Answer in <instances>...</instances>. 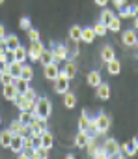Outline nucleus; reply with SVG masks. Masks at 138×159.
Instances as JSON below:
<instances>
[{
    "label": "nucleus",
    "instance_id": "nucleus-1",
    "mask_svg": "<svg viewBox=\"0 0 138 159\" xmlns=\"http://www.w3.org/2000/svg\"><path fill=\"white\" fill-rule=\"evenodd\" d=\"M34 112L39 116V118H49L50 112H52V103L49 98H37L36 99V105H34Z\"/></svg>",
    "mask_w": 138,
    "mask_h": 159
},
{
    "label": "nucleus",
    "instance_id": "nucleus-2",
    "mask_svg": "<svg viewBox=\"0 0 138 159\" xmlns=\"http://www.w3.org/2000/svg\"><path fill=\"white\" fill-rule=\"evenodd\" d=\"M69 90V77L60 69V75L54 79V92L56 94H65Z\"/></svg>",
    "mask_w": 138,
    "mask_h": 159
},
{
    "label": "nucleus",
    "instance_id": "nucleus-3",
    "mask_svg": "<svg viewBox=\"0 0 138 159\" xmlns=\"http://www.w3.org/2000/svg\"><path fill=\"white\" fill-rule=\"evenodd\" d=\"M45 51V47H43V43L37 39V41H30V47H28V58L32 60V62H39V56H41V52Z\"/></svg>",
    "mask_w": 138,
    "mask_h": 159
},
{
    "label": "nucleus",
    "instance_id": "nucleus-4",
    "mask_svg": "<svg viewBox=\"0 0 138 159\" xmlns=\"http://www.w3.org/2000/svg\"><path fill=\"white\" fill-rule=\"evenodd\" d=\"M93 124L99 129V135H105L108 131V127H110V116H106L105 112H101V114H97L93 118Z\"/></svg>",
    "mask_w": 138,
    "mask_h": 159
},
{
    "label": "nucleus",
    "instance_id": "nucleus-5",
    "mask_svg": "<svg viewBox=\"0 0 138 159\" xmlns=\"http://www.w3.org/2000/svg\"><path fill=\"white\" fill-rule=\"evenodd\" d=\"M105 150H106V153H108V157H116L119 152H121V144L116 140V139H106L103 144H101Z\"/></svg>",
    "mask_w": 138,
    "mask_h": 159
},
{
    "label": "nucleus",
    "instance_id": "nucleus-6",
    "mask_svg": "<svg viewBox=\"0 0 138 159\" xmlns=\"http://www.w3.org/2000/svg\"><path fill=\"white\" fill-rule=\"evenodd\" d=\"M50 51H52V54H54V62H60V60H67V58H69L67 45H63V43H56Z\"/></svg>",
    "mask_w": 138,
    "mask_h": 159
},
{
    "label": "nucleus",
    "instance_id": "nucleus-7",
    "mask_svg": "<svg viewBox=\"0 0 138 159\" xmlns=\"http://www.w3.org/2000/svg\"><path fill=\"white\" fill-rule=\"evenodd\" d=\"M13 103L17 105V109H19V111H34V105H36V101L26 99L23 94H17V96H15V99H13Z\"/></svg>",
    "mask_w": 138,
    "mask_h": 159
},
{
    "label": "nucleus",
    "instance_id": "nucleus-8",
    "mask_svg": "<svg viewBox=\"0 0 138 159\" xmlns=\"http://www.w3.org/2000/svg\"><path fill=\"white\" fill-rule=\"evenodd\" d=\"M43 75H45V79H49V81H54V79L60 75V66H58V62H50V64L43 66Z\"/></svg>",
    "mask_w": 138,
    "mask_h": 159
},
{
    "label": "nucleus",
    "instance_id": "nucleus-9",
    "mask_svg": "<svg viewBox=\"0 0 138 159\" xmlns=\"http://www.w3.org/2000/svg\"><path fill=\"white\" fill-rule=\"evenodd\" d=\"M136 32L132 30V28H129V30H125L123 34H121V41H123V45H127V47H132V45H136Z\"/></svg>",
    "mask_w": 138,
    "mask_h": 159
},
{
    "label": "nucleus",
    "instance_id": "nucleus-10",
    "mask_svg": "<svg viewBox=\"0 0 138 159\" xmlns=\"http://www.w3.org/2000/svg\"><path fill=\"white\" fill-rule=\"evenodd\" d=\"M97 90H95V96H97V99H103V101H106L108 98H110V84L108 83H101L99 86H95Z\"/></svg>",
    "mask_w": 138,
    "mask_h": 159
},
{
    "label": "nucleus",
    "instance_id": "nucleus-11",
    "mask_svg": "<svg viewBox=\"0 0 138 159\" xmlns=\"http://www.w3.org/2000/svg\"><path fill=\"white\" fill-rule=\"evenodd\" d=\"M92 124H93V118H92V116H90V112L84 109V111H82V114H80V120H79V131H86Z\"/></svg>",
    "mask_w": 138,
    "mask_h": 159
},
{
    "label": "nucleus",
    "instance_id": "nucleus-12",
    "mask_svg": "<svg viewBox=\"0 0 138 159\" xmlns=\"http://www.w3.org/2000/svg\"><path fill=\"white\" fill-rule=\"evenodd\" d=\"M19 92H17V88H15V84L13 83H10V84H4L2 86V96L6 98V99H15V96H17Z\"/></svg>",
    "mask_w": 138,
    "mask_h": 159
},
{
    "label": "nucleus",
    "instance_id": "nucleus-13",
    "mask_svg": "<svg viewBox=\"0 0 138 159\" xmlns=\"http://www.w3.org/2000/svg\"><path fill=\"white\" fill-rule=\"evenodd\" d=\"M23 148H24V146H23V135H13L11 144H10V150H11L13 153H21Z\"/></svg>",
    "mask_w": 138,
    "mask_h": 159
},
{
    "label": "nucleus",
    "instance_id": "nucleus-14",
    "mask_svg": "<svg viewBox=\"0 0 138 159\" xmlns=\"http://www.w3.org/2000/svg\"><path fill=\"white\" fill-rule=\"evenodd\" d=\"M13 84H15V88H17L19 94H24V90L30 86V81H26V79H23V77L19 75V77L13 79Z\"/></svg>",
    "mask_w": 138,
    "mask_h": 159
},
{
    "label": "nucleus",
    "instance_id": "nucleus-15",
    "mask_svg": "<svg viewBox=\"0 0 138 159\" xmlns=\"http://www.w3.org/2000/svg\"><path fill=\"white\" fill-rule=\"evenodd\" d=\"M4 43H6V49L8 51H15L21 43H19V38L15 36V34H10V36H6L4 38Z\"/></svg>",
    "mask_w": 138,
    "mask_h": 159
},
{
    "label": "nucleus",
    "instance_id": "nucleus-16",
    "mask_svg": "<svg viewBox=\"0 0 138 159\" xmlns=\"http://www.w3.org/2000/svg\"><path fill=\"white\" fill-rule=\"evenodd\" d=\"M28 58V49L26 47H23V45H19L15 51H13V60H17V62H23L24 64V60Z\"/></svg>",
    "mask_w": 138,
    "mask_h": 159
},
{
    "label": "nucleus",
    "instance_id": "nucleus-17",
    "mask_svg": "<svg viewBox=\"0 0 138 159\" xmlns=\"http://www.w3.org/2000/svg\"><path fill=\"white\" fill-rule=\"evenodd\" d=\"M11 139H13V133H11L10 129L0 131V144H2V148H10V144H11Z\"/></svg>",
    "mask_w": 138,
    "mask_h": 159
},
{
    "label": "nucleus",
    "instance_id": "nucleus-18",
    "mask_svg": "<svg viewBox=\"0 0 138 159\" xmlns=\"http://www.w3.org/2000/svg\"><path fill=\"white\" fill-rule=\"evenodd\" d=\"M62 71H63L69 79H73V77H77V64H75L73 60H67V62H65V67H63Z\"/></svg>",
    "mask_w": 138,
    "mask_h": 159
},
{
    "label": "nucleus",
    "instance_id": "nucleus-19",
    "mask_svg": "<svg viewBox=\"0 0 138 159\" xmlns=\"http://www.w3.org/2000/svg\"><path fill=\"white\" fill-rule=\"evenodd\" d=\"M86 81H88V84L90 86H99L103 81H101V73L99 71H90L88 73V77H86Z\"/></svg>",
    "mask_w": 138,
    "mask_h": 159
},
{
    "label": "nucleus",
    "instance_id": "nucleus-20",
    "mask_svg": "<svg viewBox=\"0 0 138 159\" xmlns=\"http://www.w3.org/2000/svg\"><path fill=\"white\" fill-rule=\"evenodd\" d=\"M101 58H103V62H105V64H106V62H110L112 58H116L114 49H112L110 45H105V47L101 49Z\"/></svg>",
    "mask_w": 138,
    "mask_h": 159
},
{
    "label": "nucleus",
    "instance_id": "nucleus-21",
    "mask_svg": "<svg viewBox=\"0 0 138 159\" xmlns=\"http://www.w3.org/2000/svg\"><path fill=\"white\" fill-rule=\"evenodd\" d=\"M21 69H23V62H17V60L8 62V71H10L13 77H19V75H21Z\"/></svg>",
    "mask_w": 138,
    "mask_h": 159
},
{
    "label": "nucleus",
    "instance_id": "nucleus-22",
    "mask_svg": "<svg viewBox=\"0 0 138 159\" xmlns=\"http://www.w3.org/2000/svg\"><path fill=\"white\" fill-rule=\"evenodd\" d=\"M106 69H108L110 75H118V73L121 71V62L116 60V58H112L110 62H106Z\"/></svg>",
    "mask_w": 138,
    "mask_h": 159
},
{
    "label": "nucleus",
    "instance_id": "nucleus-23",
    "mask_svg": "<svg viewBox=\"0 0 138 159\" xmlns=\"http://www.w3.org/2000/svg\"><path fill=\"white\" fill-rule=\"evenodd\" d=\"M52 144H54V137H52V133H50V131H47V129H45V131L41 133V146H45V148H49V150H50V148H52Z\"/></svg>",
    "mask_w": 138,
    "mask_h": 159
},
{
    "label": "nucleus",
    "instance_id": "nucleus-24",
    "mask_svg": "<svg viewBox=\"0 0 138 159\" xmlns=\"http://www.w3.org/2000/svg\"><path fill=\"white\" fill-rule=\"evenodd\" d=\"M88 133L86 131H79L77 133V137H75V146L77 148H86V144H88Z\"/></svg>",
    "mask_w": 138,
    "mask_h": 159
},
{
    "label": "nucleus",
    "instance_id": "nucleus-25",
    "mask_svg": "<svg viewBox=\"0 0 138 159\" xmlns=\"http://www.w3.org/2000/svg\"><path fill=\"white\" fill-rule=\"evenodd\" d=\"M63 105H65L67 109H73V107L77 105V96H75L73 92L67 90V92L63 94Z\"/></svg>",
    "mask_w": 138,
    "mask_h": 159
},
{
    "label": "nucleus",
    "instance_id": "nucleus-26",
    "mask_svg": "<svg viewBox=\"0 0 138 159\" xmlns=\"http://www.w3.org/2000/svg\"><path fill=\"white\" fill-rule=\"evenodd\" d=\"M80 36H82V28H80V26L73 25L71 28H69V39H71V41L79 43V41H80Z\"/></svg>",
    "mask_w": 138,
    "mask_h": 159
},
{
    "label": "nucleus",
    "instance_id": "nucleus-27",
    "mask_svg": "<svg viewBox=\"0 0 138 159\" xmlns=\"http://www.w3.org/2000/svg\"><path fill=\"white\" fill-rule=\"evenodd\" d=\"M93 39H95V32H93V28H92V26H86V28H82V36H80V41L92 43Z\"/></svg>",
    "mask_w": 138,
    "mask_h": 159
},
{
    "label": "nucleus",
    "instance_id": "nucleus-28",
    "mask_svg": "<svg viewBox=\"0 0 138 159\" xmlns=\"http://www.w3.org/2000/svg\"><path fill=\"white\" fill-rule=\"evenodd\" d=\"M34 159H47L49 157V148H45V146H34V155H32Z\"/></svg>",
    "mask_w": 138,
    "mask_h": 159
},
{
    "label": "nucleus",
    "instance_id": "nucleus-29",
    "mask_svg": "<svg viewBox=\"0 0 138 159\" xmlns=\"http://www.w3.org/2000/svg\"><path fill=\"white\" fill-rule=\"evenodd\" d=\"M106 28L110 30V32H119V28H121V19L119 17H112L110 21H108V25H106Z\"/></svg>",
    "mask_w": 138,
    "mask_h": 159
},
{
    "label": "nucleus",
    "instance_id": "nucleus-30",
    "mask_svg": "<svg viewBox=\"0 0 138 159\" xmlns=\"http://www.w3.org/2000/svg\"><path fill=\"white\" fill-rule=\"evenodd\" d=\"M21 77H23V79H26V81H32V79H34V69H32V66H28V64H23Z\"/></svg>",
    "mask_w": 138,
    "mask_h": 159
},
{
    "label": "nucleus",
    "instance_id": "nucleus-31",
    "mask_svg": "<svg viewBox=\"0 0 138 159\" xmlns=\"http://www.w3.org/2000/svg\"><path fill=\"white\" fill-rule=\"evenodd\" d=\"M39 62L43 64V66H47V64H50V62H54V54H52V51H43L41 52V56H39Z\"/></svg>",
    "mask_w": 138,
    "mask_h": 159
},
{
    "label": "nucleus",
    "instance_id": "nucleus-32",
    "mask_svg": "<svg viewBox=\"0 0 138 159\" xmlns=\"http://www.w3.org/2000/svg\"><path fill=\"white\" fill-rule=\"evenodd\" d=\"M17 120L21 124H24V125H30V122H32V111H21V114L17 116Z\"/></svg>",
    "mask_w": 138,
    "mask_h": 159
},
{
    "label": "nucleus",
    "instance_id": "nucleus-33",
    "mask_svg": "<svg viewBox=\"0 0 138 159\" xmlns=\"http://www.w3.org/2000/svg\"><path fill=\"white\" fill-rule=\"evenodd\" d=\"M99 148V144H97V140H95V137H90L88 139V144H86V150H88V155L92 157L93 153H95V150Z\"/></svg>",
    "mask_w": 138,
    "mask_h": 159
},
{
    "label": "nucleus",
    "instance_id": "nucleus-34",
    "mask_svg": "<svg viewBox=\"0 0 138 159\" xmlns=\"http://www.w3.org/2000/svg\"><path fill=\"white\" fill-rule=\"evenodd\" d=\"M13 79H15V77H13L8 69L0 73V83H2V86H4V84H10V83H13Z\"/></svg>",
    "mask_w": 138,
    "mask_h": 159
},
{
    "label": "nucleus",
    "instance_id": "nucleus-35",
    "mask_svg": "<svg viewBox=\"0 0 138 159\" xmlns=\"http://www.w3.org/2000/svg\"><path fill=\"white\" fill-rule=\"evenodd\" d=\"M92 28H93L95 36H105V34H106V30H108V28H106V25H105V23H101V21H99V23H95Z\"/></svg>",
    "mask_w": 138,
    "mask_h": 159
},
{
    "label": "nucleus",
    "instance_id": "nucleus-36",
    "mask_svg": "<svg viewBox=\"0 0 138 159\" xmlns=\"http://www.w3.org/2000/svg\"><path fill=\"white\" fill-rule=\"evenodd\" d=\"M121 152H123L125 155H134L138 150L132 146V142H123V144H121Z\"/></svg>",
    "mask_w": 138,
    "mask_h": 159
},
{
    "label": "nucleus",
    "instance_id": "nucleus-37",
    "mask_svg": "<svg viewBox=\"0 0 138 159\" xmlns=\"http://www.w3.org/2000/svg\"><path fill=\"white\" fill-rule=\"evenodd\" d=\"M112 17H114V11H112V10H103V11H101V19H99V21H101V23H105V25H108V21H110Z\"/></svg>",
    "mask_w": 138,
    "mask_h": 159
},
{
    "label": "nucleus",
    "instance_id": "nucleus-38",
    "mask_svg": "<svg viewBox=\"0 0 138 159\" xmlns=\"http://www.w3.org/2000/svg\"><path fill=\"white\" fill-rule=\"evenodd\" d=\"M21 159H28V157H32L34 155V146H24L23 150H21Z\"/></svg>",
    "mask_w": 138,
    "mask_h": 159
},
{
    "label": "nucleus",
    "instance_id": "nucleus-39",
    "mask_svg": "<svg viewBox=\"0 0 138 159\" xmlns=\"http://www.w3.org/2000/svg\"><path fill=\"white\" fill-rule=\"evenodd\" d=\"M23 96H24L26 99H30V101H36V99H37V94H36V90H34L32 86H28V88L24 90V94H23Z\"/></svg>",
    "mask_w": 138,
    "mask_h": 159
},
{
    "label": "nucleus",
    "instance_id": "nucleus-40",
    "mask_svg": "<svg viewBox=\"0 0 138 159\" xmlns=\"http://www.w3.org/2000/svg\"><path fill=\"white\" fill-rule=\"evenodd\" d=\"M92 157H93V159H106V157H108V153H106V150H105L103 146H99V148L95 150V153H93Z\"/></svg>",
    "mask_w": 138,
    "mask_h": 159
},
{
    "label": "nucleus",
    "instance_id": "nucleus-41",
    "mask_svg": "<svg viewBox=\"0 0 138 159\" xmlns=\"http://www.w3.org/2000/svg\"><path fill=\"white\" fill-rule=\"evenodd\" d=\"M19 26H21L23 30H28V28H32V21H30L28 17H21V21H19Z\"/></svg>",
    "mask_w": 138,
    "mask_h": 159
},
{
    "label": "nucleus",
    "instance_id": "nucleus-42",
    "mask_svg": "<svg viewBox=\"0 0 138 159\" xmlns=\"http://www.w3.org/2000/svg\"><path fill=\"white\" fill-rule=\"evenodd\" d=\"M127 17H131V6L119 8V19H127Z\"/></svg>",
    "mask_w": 138,
    "mask_h": 159
},
{
    "label": "nucleus",
    "instance_id": "nucleus-43",
    "mask_svg": "<svg viewBox=\"0 0 138 159\" xmlns=\"http://www.w3.org/2000/svg\"><path fill=\"white\" fill-rule=\"evenodd\" d=\"M26 32H28V39H30V41H37V39H39V32H37L36 28H28Z\"/></svg>",
    "mask_w": 138,
    "mask_h": 159
},
{
    "label": "nucleus",
    "instance_id": "nucleus-44",
    "mask_svg": "<svg viewBox=\"0 0 138 159\" xmlns=\"http://www.w3.org/2000/svg\"><path fill=\"white\" fill-rule=\"evenodd\" d=\"M138 15V4H131V17Z\"/></svg>",
    "mask_w": 138,
    "mask_h": 159
},
{
    "label": "nucleus",
    "instance_id": "nucleus-45",
    "mask_svg": "<svg viewBox=\"0 0 138 159\" xmlns=\"http://www.w3.org/2000/svg\"><path fill=\"white\" fill-rule=\"evenodd\" d=\"M112 2H114L116 10H119V8H123V6H125V0H112Z\"/></svg>",
    "mask_w": 138,
    "mask_h": 159
},
{
    "label": "nucleus",
    "instance_id": "nucleus-46",
    "mask_svg": "<svg viewBox=\"0 0 138 159\" xmlns=\"http://www.w3.org/2000/svg\"><path fill=\"white\" fill-rule=\"evenodd\" d=\"M4 38H6V28L4 25H0V41H4Z\"/></svg>",
    "mask_w": 138,
    "mask_h": 159
},
{
    "label": "nucleus",
    "instance_id": "nucleus-47",
    "mask_svg": "<svg viewBox=\"0 0 138 159\" xmlns=\"http://www.w3.org/2000/svg\"><path fill=\"white\" fill-rule=\"evenodd\" d=\"M93 2H95L97 6H101V8H106V4H108V0H93Z\"/></svg>",
    "mask_w": 138,
    "mask_h": 159
},
{
    "label": "nucleus",
    "instance_id": "nucleus-48",
    "mask_svg": "<svg viewBox=\"0 0 138 159\" xmlns=\"http://www.w3.org/2000/svg\"><path fill=\"white\" fill-rule=\"evenodd\" d=\"M6 69H8V64L0 60V73H2V71H6Z\"/></svg>",
    "mask_w": 138,
    "mask_h": 159
},
{
    "label": "nucleus",
    "instance_id": "nucleus-49",
    "mask_svg": "<svg viewBox=\"0 0 138 159\" xmlns=\"http://www.w3.org/2000/svg\"><path fill=\"white\" fill-rule=\"evenodd\" d=\"M131 142H132V146H134V148H136V150H138V137H134V139H132V140H131Z\"/></svg>",
    "mask_w": 138,
    "mask_h": 159
},
{
    "label": "nucleus",
    "instance_id": "nucleus-50",
    "mask_svg": "<svg viewBox=\"0 0 138 159\" xmlns=\"http://www.w3.org/2000/svg\"><path fill=\"white\" fill-rule=\"evenodd\" d=\"M134 28H138V15L134 17Z\"/></svg>",
    "mask_w": 138,
    "mask_h": 159
},
{
    "label": "nucleus",
    "instance_id": "nucleus-51",
    "mask_svg": "<svg viewBox=\"0 0 138 159\" xmlns=\"http://www.w3.org/2000/svg\"><path fill=\"white\" fill-rule=\"evenodd\" d=\"M136 47H138V38H136Z\"/></svg>",
    "mask_w": 138,
    "mask_h": 159
},
{
    "label": "nucleus",
    "instance_id": "nucleus-52",
    "mask_svg": "<svg viewBox=\"0 0 138 159\" xmlns=\"http://www.w3.org/2000/svg\"><path fill=\"white\" fill-rule=\"evenodd\" d=\"M2 2H4V0H0V4H2Z\"/></svg>",
    "mask_w": 138,
    "mask_h": 159
},
{
    "label": "nucleus",
    "instance_id": "nucleus-53",
    "mask_svg": "<svg viewBox=\"0 0 138 159\" xmlns=\"http://www.w3.org/2000/svg\"><path fill=\"white\" fill-rule=\"evenodd\" d=\"M0 124H2V118H0Z\"/></svg>",
    "mask_w": 138,
    "mask_h": 159
}]
</instances>
